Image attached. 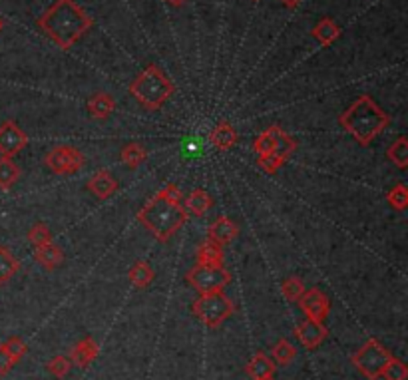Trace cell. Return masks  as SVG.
Segmentation results:
<instances>
[{"label": "cell", "instance_id": "2e32d148", "mask_svg": "<svg viewBox=\"0 0 408 380\" xmlns=\"http://www.w3.org/2000/svg\"><path fill=\"white\" fill-rule=\"evenodd\" d=\"M210 141H212V145L215 148V150L227 152V150H231V148L237 143V129L233 127L231 122L221 120V122L212 129V134H210Z\"/></svg>", "mask_w": 408, "mask_h": 380}, {"label": "cell", "instance_id": "7402d4cb", "mask_svg": "<svg viewBox=\"0 0 408 380\" xmlns=\"http://www.w3.org/2000/svg\"><path fill=\"white\" fill-rule=\"evenodd\" d=\"M148 150L138 143V141H132V143H126L120 152V159L126 164L130 169H138L140 166H143L148 161Z\"/></svg>", "mask_w": 408, "mask_h": 380}, {"label": "cell", "instance_id": "44dd1931", "mask_svg": "<svg viewBox=\"0 0 408 380\" xmlns=\"http://www.w3.org/2000/svg\"><path fill=\"white\" fill-rule=\"evenodd\" d=\"M275 368H277L275 363L269 358L265 352H257L253 358L249 361V365H247V374L253 380L267 379V377L275 374Z\"/></svg>", "mask_w": 408, "mask_h": 380}, {"label": "cell", "instance_id": "f1b7e54d", "mask_svg": "<svg viewBox=\"0 0 408 380\" xmlns=\"http://www.w3.org/2000/svg\"><path fill=\"white\" fill-rule=\"evenodd\" d=\"M297 150V140L293 136H289L287 132H283L279 134V138H277V143H275V148H273V152L271 154H275L277 157H281L283 161H287L291 155L295 154Z\"/></svg>", "mask_w": 408, "mask_h": 380}, {"label": "cell", "instance_id": "484cf974", "mask_svg": "<svg viewBox=\"0 0 408 380\" xmlns=\"http://www.w3.org/2000/svg\"><path fill=\"white\" fill-rule=\"evenodd\" d=\"M279 134H281V127L279 126H271L267 127L265 132H261L253 141V150L257 157L259 155H267L273 152V148H275V143H277V138H279Z\"/></svg>", "mask_w": 408, "mask_h": 380}, {"label": "cell", "instance_id": "f546056e", "mask_svg": "<svg viewBox=\"0 0 408 380\" xmlns=\"http://www.w3.org/2000/svg\"><path fill=\"white\" fill-rule=\"evenodd\" d=\"M389 205L396 212H405L408 207V187L405 183H396L393 189L386 193Z\"/></svg>", "mask_w": 408, "mask_h": 380}, {"label": "cell", "instance_id": "4dcf8cb0", "mask_svg": "<svg viewBox=\"0 0 408 380\" xmlns=\"http://www.w3.org/2000/svg\"><path fill=\"white\" fill-rule=\"evenodd\" d=\"M307 291V287H305V283L301 281L299 277H289V279H285L281 283V293L283 296L287 299V301H291V303H297L303 293Z\"/></svg>", "mask_w": 408, "mask_h": 380}, {"label": "cell", "instance_id": "52a82bcc", "mask_svg": "<svg viewBox=\"0 0 408 380\" xmlns=\"http://www.w3.org/2000/svg\"><path fill=\"white\" fill-rule=\"evenodd\" d=\"M187 283L196 289L199 295H210V293H219L231 283V273L226 267H205V265H196L187 271L185 275Z\"/></svg>", "mask_w": 408, "mask_h": 380}, {"label": "cell", "instance_id": "d6986e66", "mask_svg": "<svg viewBox=\"0 0 408 380\" xmlns=\"http://www.w3.org/2000/svg\"><path fill=\"white\" fill-rule=\"evenodd\" d=\"M183 207H185L187 213H191L196 217H201V215H205L213 207V198L205 189H194L185 198V205Z\"/></svg>", "mask_w": 408, "mask_h": 380}, {"label": "cell", "instance_id": "74e56055", "mask_svg": "<svg viewBox=\"0 0 408 380\" xmlns=\"http://www.w3.org/2000/svg\"><path fill=\"white\" fill-rule=\"evenodd\" d=\"M303 0H281V4H285L287 8H297Z\"/></svg>", "mask_w": 408, "mask_h": 380}, {"label": "cell", "instance_id": "cb8c5ba5", "mask_svg": "<svg viewBox=\"0 0 408 380\" xmlns=\"http://www.w3.org/2000/svg\"><path fill=\"white\" fill-rule=\"evenodd\" d=\"M18 271H20V261L16 259V255L8 247L0 245V285H6Z\"/></svg>", "mask_w": 408, "mask_h": 380}, {"label": "cell", "instance_id": "ac0fdd59", "mask_svg": "<svg viewBox=\"0 0 408 380\" xmlns=\"http://www.w3.org/2000/svg\"><path fill=\"white\" fill-rule=\"evenodd\" d=\"M34 259L42 265L44 269L48 271H54L56 267H60L64 263V251L52 243L48 245H42V247H34Z\"/></svg>", "mask_w": 408, "mask_h": 380}, {"label": "cell", "instance_id": "8d00e7d4", "mask_svg": "<svg viewBox=\"0 0 408 380\" xmlns=\"http://www.w3.org/2000/svg\"><path fill=\"white\" fill-rule=\"evenodd\" d=\"M15 365L16 363L13 361V356L8 354V351L4 349V345H0V377L8 374V372H10V368H13Z\"/></svg>", "mask_w": 408, "mask_h": 380}, {"label": "cell", "instance_id": "e0dca14e", "mask_svg": "<svg viewBox=\"0 0 408 380\" xmlns=\"http://www.w3.org/2000/svg\"><path fill=\"white\" fill-rule=\"evenodd\" d=\"M86 108H88V112H90L92 118L108 120L116 112V100L110 94H106V92H98V94H94L92 98L88 100Z\"/></svg>", "mask_w": 408, "mask_h": 380}, {"label": "cell", "instance_id": "1f68e13d", "mask_svg": "<svg viewBox=\"0 0 408 380\" xmlns=\"http://www.w3.org/2000/svg\"><path fill=\"white\" fill-rule=\"evenodd\" d=\"M52 231H50V227L42 223V221H38V223H34V225L29 229V241L34 245V247H42V245H48V243H52Z\"/></svg>", "mask_w": 408, "mask_h": 380}, {"label": "cell", "instance_id": "ba28073f", "mask_svg": "<svg viewBox=\"0 0 408 380\" xmlns=\"http://www.w3.org/2000/svg\"><path fill=\"white\" fill-rule=\"evenodd\" d=\"M44 164L48 166V169L52 173H58V175H62V173L64 175H74V173H78L80 169L84 168L86 157L74 145H56L54 150H50L46 154Z\"/></svg>", "mask_w": 408, "mask_h": 380}, {"label": "cell", "instance_id": "30bf717a", "mask_svg": "<svg viewBox=\"0 0 408 380\" xmlns=\"http://www.w3.org/2000/svg\"><path fill=\"white\" fill-rule=\"evenodd\" d=\"M297 303H299L301 310L307 315V319L319 321V323H324V319L329 317V310H331V301L321 289H307Z\"/></svg>", "mask_w": 408, "mask_h": 380}, {"label": "cell", "instance_id": "9c48e42d", "mask_svg": "<svg viewBox=\"0 0 408 380\" xmlns=\"http://www.w3.org/2000/svg\"><path fill=\"white\" fill-rule=\"evenodd\" d=\"M29 145V136L13 120L0 124V157H15Z\"/></svg>", "mask_w": 408, "mask_h": 380}, {"label": "cell", "instance_id": "8fae6325", "mask_svg": "<svg viewBox=\"0 0 408 380\" xmlns=\"http://www.w3.org/2000/svg\"><path fill=\"white\" fill-rule=\"evenodd\" d=\"M297 337L301 340V345L305 347V349H317V347H321L323 345V340L329 335V331H327V326L324 323H319V321H313V319H305L303 323L297 324L295 328Z\"/></svg>", "mask_w": 408, "mask_h": 380}, {"label": "cell", "instance_id": "d4e9b609", "mask_svg": "<svg viewBox=\"0 0 408 380\" xmlns=\"http://www.w3.org/2000/svg\"><path fill=\"white\" fill-rule=\"evenodd\" d=\"M20 180V168L13 161V157H0V189L10 191Z\"/></svg>", "mask_w": 408, "mask_h": 380}, {"label": "cell", "instance_id": "ffe728a7", "mask_svg": "<svg viewBox=\"0 0 408 380\" xmlns=\"http://www.w3.org/2000/svg\"><path fill=\"white\" fill-rule=\"evenodd\" d=\"M127 279L132 283V287H136V289H148L154 283L155 271L148 261H136L127 273Z\"/></svg>", "mask_w": 408, "mask_h": 380}, {"label": "cell", "instance_id": "5bb4252c", "mask_svg": "<svg viewBox=\"0 0 408 380\" xmlns=\"http://www.w3.org/2000/svg\"><path fill=\"white\" fill-rule=\"evenodd\" d=\"M98 345L92 337H84L82 340H78L70 351V361L72 365L80 366V368H86L90 366L96 358H98Z\"/></svg>", "mask_w": 408, "mask_h": 380}, {"label": "cell", "instance_id": "836d02e7", "mask_svg": "<svg viewBox=\"0 0 408 380\" xmlns=\"http://www.w3.org/2000/svg\"><path fill=\"white\" fill-rule=\"evenodd\" d=\"M382 379L384 380H407L408 379V366L398 361V358H391V363L384 366L382 370Z\"/></svg>", "mask_w": 408, "mask_h": 380}, {"label": "cell", "instance_id": "e575fe53", "mask_svg": "<svg viewBox=\"0 0 408 380\" xmlns=\"http://www.w3.org/2000/svg\"><path fill=\"white\" fill-rule=\"evenodd\" d=\"M4 345V349L8 351V354L13 356V361L15 363H18L26 352H29V347H26V342L22 340L20 337H13V338H8L6 342H2Z\"/></svg>", "mask_w": 408, "mask_h": 380}, {"label": "cell", "instance_id": "4316f807", "mask_svg": "<svg viewBox=\"0 0 408 380\" xmlns=\"http://www.w3.org/2000/svg\"><path fill=\"white\" fill-rule=\"evenodd\" d=\"M386 157L393 161L398 169L408 168V138L407 136H400L398 140L394 141L393 145L386 150Z\"/></svg>", "mask_w": 408, "mask_h": 380}, {"label": "cell", "instance_id": "f35d334b", "mask_svg": "<svg viewBox=\"0 0 408 380\" xmlns=\"http://www.w3.org/2000/svg\"><path fill=\"white\" fill-rule=\"evenodd\" d=\"M171 6H182V4H185L187 0H168Z\"/></svg>", "mask_w": 408, "mask_h": 380}, {"label": "cell", "instance_id": "9a60e30c", "mask_svg": "<svg viewBox=\"0 0 408 380\" xmlns=\"http://www.w3.org/2000/svg\"><path fill=\"white\" fill-rule=\"evenodd\" d=\"M226 253H223V245L215 243L212 239H205L197 247V265H205V267H223Z\"/></svg>", "mask_w": 408, "mask_h": 380}, {"label": "cell", "instance_id": "4fadbf2b", "mask_svg": "<svg viewBox=\"0 0 408 380\" xmlns=\"http://www.w3.org/2000/svg\"><path fill=\"white\" fill-rule=\"evenodd\" d=\"M86 187H88V191H92L98 199H108L118 191L120 183H118V180L113 177L110 171L100 169L90 177V182L86 183Z\"/></svg>", "mask_w": 408, "mask_h": 380}, {"label": "cell", "instance_id": "603a6c76", "mask_svg": "<svg viewBox=\"0 0 408 380\" xmlns=\"http://www.w3.org/2000/svg\"><path fill=\"white\" fill-rule=\"evenodd\" d=\"M311 34L319 40L321 46H331L333 42H337V38L340 36V29L337 26L335 20L331 18H323L317 22V26L311 30Z\"/></svg>", "mask_w": 408, "mask_h": 380}, {"label": "cell", "instance_id": "ab89813d", "mask_svg": "<svg viewBox=\"0 0 408 380\" xmlns=\"http://www.w3.org/2000/svg\"><path fill=\"white\" fill-rule=\"evenodd\" d=\"M2 29H4V20H2V16H0V32H2Z\"/></svg>", "mask_w": 408, "mask_h": 380}, {"label": "cell", "instance_id": "7a4b0ae2", "mask_svg": "<svg viewBox=\"0 0 408 380\" xmlns=\"http://www.w3.org/2000/svg\"><path fill=\"white\" fill-rule=\"evenodd\" d=\"M36 24L62 50H70L92 29L94 20L76 0H54Z\"/></svg>", "mask_w": 408, "mask_h": 380}, {"label": "cell", "instance_id": "277c9868", "mask_svg": "<svg viewBox=\"0 0 408 380\" xmlns=\"http://www.w3.org/2000/svg\"><path fill=\"white\" fill-rule=\"evenodd\" d=\"M130 94L146 110L157 112L175 94V86L157 64H150L140 76L130 84Z\"/></svg>", "mask_w": 408, "mask_h": 380}, {"label": "cell", "instance_id": "60d3db41", "mask_svg": "<svg viewBox=\"0 0 408 380\" xmlns=\"http://www.w3.org/2000/svg\"><path fill=\"white\" fill-rule=\"evenodd\" d=\"M261 380H275L273 377H267V379H261Z\"/></svg>", "mask_w": 408, "mask_h": 380}, {"label": "cell", "instance_id": "8992f818", "mask_svg": "<svg viewBox=\"0 0 408 380\" xmlns=\"http://www.w3.org/2000/svg\"><path fill=\"white\" fill-rule=\"evenodd\" d=\"M393 354L380 345L377 338H368L359 351L352 354L354 368L368 380H379L382 377L384 366L391 363Z\"/></svg>", "mask_w": 408, "mask_h": 380}, {"label": "cell", "instance_id": "d590c367", "mask_svg": "<svg viewBox=\"0 0 408 380\" xmlns=\"http://www.w3.org/2000/svg\"><path fill=\"white\" fill-rule=\"evenodd\" d=\"M257 166L263 169L265 173H277L279 169L285 166V161H283L281 157H277L275 154H267V155H259V159H257Z\"/></svg>", "mask_w": 408, "mask_h": 380}, {"label": "cell", "instance_id": "d6a6232c", "mask_svg": "<svg viewBox=\"0 0 408 380\" xmlns=\"http://www.w3.org/2000/svg\"><path fill=\"white\" fill-rule=\"evenodd\" d=\"M72 368V361L68 356H62V354H58L54 358H50L48 361V365H46V370L54 377V379H66V374L70 372Z\"/></svg>", "mask_w": 408, "mask_h": 380}, {"label": "cell", "instance_id": "6da1fadb", "mask_svg": "<svg viewBox=\"0 0 408 380\" xmlns=\"http://www.w3.org/2000/svg\"><path fill=\"white\" fill-rule=\"evenodd\" d=\"M182 189L175 183H168L141 207L138 221L159 243H166L187 223L189 213L182 205Z\"/></svg>", "mask_w": 408, "mask_h": 380}, {"label": "cell", "instance_id": "3957f363", "mask_svg": "<svg viewBox=\"0 0 408 380\" xmlns=\"http://www.w3.org/2000/svg\"><path fill=\"white\" fill-rule=\"evenodd\" d=\"M391 124V116L368 94H363L338 116V126L349 132L361 145H370Z\"/></svg>", "mask_w": 408, "mask_h": 380}, {"label": "cell", "instance_id": "83f0119b", "mask_svg": "<svg viewBox=\"0 0 408 380\" xmlns=\"http://www.w3.org/2000/svg\"><path fill=\"white\" fill-rule=\"evenodd\" d=\"M271 354H273V363L287 366L293 363V358L297 356V351L295 347H293L287 338H281V340H277V345L273 347Z\"/></svg>", "mask_w": 408, "mask_h": 380}, {"label": "cell", "instance_id": "5b68a950", "mask_svg": "<svg viewBox=\"0 0 408 380\" xmlns=\"http://www.w3.org/2000/svg\"><path fill=\"white\" fill-rule=\"evenodd\" d=\"M191 312L205 326L215 328L226 323L235 312V305L223 291H219V293H210V295H199V299L191 305Z\"/></svg>", "mask_w": 408, "mask_h": 380}, {"label": "cell", "instance_id": "7c38bea8", "mask_svg": "<svg viewBox=\"0 0 408 380\" xmlns=\"http://www.w3.org/2000/svg\"><path fill=\"white\" fill-rule=\"evenodd\" d=\"M240 235V227L233 219H229L227 215H221L213 221L207 229V239L215 241L219 245H229L233 239H237Z\"/></svg>", "mask_w": 408, "mask_h": 380}]
</instances>
